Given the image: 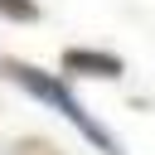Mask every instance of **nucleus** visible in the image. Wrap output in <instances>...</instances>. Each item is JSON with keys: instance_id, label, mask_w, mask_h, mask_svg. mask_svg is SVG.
<instances>
[{"instance_id": "nucleus-1", "label": "nucleus", "mask_w": 155, "mask_h": 155, "mask_svg": "<svg viewBox=\"0 0 155 155\" xmlns=\"http://www.w3.org/2000/svg\"><path fill=\"white\" fill-rule=\"evenodd\" d=\"M0 73H5V78H15V82H19L24 92H34V97H44V102H53V107H63V111H68V116H73V121H78V126L87 131V136H97V145H102L107 155H116V145H111V136H107V131H97V126H92V121H87V116L78 111V102H73V92H68V87H63L58 78H48V73H39V68H34V63H24V58H0Z\"/></svg>"}, {"instance_id": "nucleus-2", "label": "nucleus", "mask_w": 155, "mask_h": 155, "mask_svg": "<svg viewBox=\"0 0 155 155\" xmlns=\"http://www.w3.org/2000/svg\"><path fill=\"white\" fill-rule=\"evenodd\" d=\"M63 73L78 78H121V58L107 48H68L63 53Z\"/></svg>"}, {"instance_id": "nucleus-3", "label": "nucleus", "mask_w": 155, "mask_h": 155, "mask_svg": "<svg viewBox=\"0 0 155 155\" xmlns=\"http://www.w3.org/2000/svg\"><path fill=\"white\" fill-rule=\"evenodd\" d=\"M0 19L34 24V19H39V5H34V0H0Z\"/></svg>"}]
</instances>
